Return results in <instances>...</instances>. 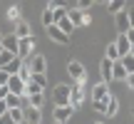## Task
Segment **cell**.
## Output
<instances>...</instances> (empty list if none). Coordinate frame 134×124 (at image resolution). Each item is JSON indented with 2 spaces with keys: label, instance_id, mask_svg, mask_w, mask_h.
I'll return each instance as SVG.
<instances>
[{
  "label": "cell",
  "instance_id": "2",
  "mask_svg": "<svg viewBox=\"0 0 134 124\" xmlns=\"http://www.w3.org/2000/svg\"><path fill=\"white\" fill-rule=\"evenodd\" d=\"M25 62H27L32 75H47V60H45V55H32V57H27Z\"/></svg>",
  "mask_w": 134,
  "mask_h": 124
},
{
  "label": "cell",
  "instance_id": "18",
  "mask_svg": "<svg viewBox=\"0 0 134 124\" xmlns=\"http://www.w3.org/2000/svg\"><path fill=\"white\" fill-rule=\"evenodd\" d=\"M67 18H70V22L75 25V27H80V25H82V18H85V10H80V8L67 10Z\"/></svg>",
  "mask_w": 134,
  "mask_h": 124
},
{
  "label": "cell",
  "instance_id": "17",
  "mask_svg": "<svg viewBox=\"0 0 134 124\" xmlns=\"http://www.w3.org/2000/svg\"><path fill=\"white\" fill-rule=\"evenodd\" d=\"M117 114H119V99L109 94V99H107V109H104V117H117Z\"/></svg>",
  "mask_w": 134,
  "mask_h": 124
},
{
  "label": "cell",
  "instance_id": "7",
  "mask_svg": "<svg viewBox=\"0 0 134 124\" xmlns=\"http://www.w3.org/2000/svg\"><path fill=\"white\" fill-rule=\"evenodd\" d=\"M67 75L72 80H80V77H87V70H85V65L80 60H70L67 62Z\"/></svg>",
  "mask_w": 134,
  "mask_h": 124
},
{
  "label": "cell",
  "instance_id": "15",
  "mask_svg": "<svg viewBox=\"0 0 134 124\" xmlns=\"http://www.w3.org/2000/svg\"><path fill=\"white\" fill-rule=\"evenodd\" d=\"M129 75V72L124 70V65H122V60H114L112 62V80H122L124 82V77Z\"/></svg>",
  "mask_w": 134,
  "mask_h": 124
},
{
  "label": "cell",
  "instance_id": "9",
  "mask_svg": "<svg viewBox=\"0 0 134 124\" xmlns=\"http://www.w3.org/2000/svg\"><path fill=\"white\" fill-rule=\"evenodd\" d=\"M114 25H117V30H119V35H124L127 30H132L129 18H127V10H119V13H114Z\"/></svg>",
  "mask_w": 134,
  "mask_h": 124
},
{
  "label": "cell",
  "instance_id": "16",
  "mask_svg": "<svg viewBox=\"0 0 134 124\" xmlns=\"http://www.w3.org/2000/svg\"><path fill=\"white\" fill-rule=\"evenodd\" d=\"M27 107H35V109H42L45 104V92H37V94H27Z\"/></svg>",
  "mask_w": 134,
  "mask_h": 124
},
{
  "label": "cell",
  "instance_id": "35",
  "mask_svg": "<svg viewBox=\"0 0 134 124\" xmlns=\"http://www.w3.org/2000/svg\"><path fill=\"white\" fill-rule=\"evenodd\" d=\"M0 124H15V122L10 119V114L5 112V114H0Z\"/></svg>",
  "mask_w": 134,
  "mask_h": 124
},
{
  "label": "cell",
  "instance_id": "20",
  "mask_svg": "<svg viewBox=\"0 0 134 124\" xmlns=\"http://www.w3.org/2000/svg\"><path fill=\"white\" fill-rule=\"evenodd\" d=\"M55 25H57V27L62 30L65 35H72V30H75V25L70 22V18H67V15H65V18H60V20H57V22H55Z\"/></svg>",
  "mask_w": 134,
  "mask_h": 124
},
{
  "label": "cell",
  "instance_id": "11",
  "mask_svg": "<svg viewBox=\"0 0 134 124\" xmlns=\"http://www.w3.org/2000/svg\"><path fill=\"white\" fill-rule=\"evenodd\" d=\"M70 104L75 107V109H80L82 104H85V87H72V92H70Z\"/></svg>",
  "mask_w": 134,
  "mask_h": 124
},
{
  "label": "cell",
  "instance_id": "41",
  "mask_svg": "<svg viewBox=\"0 0 134 124\" xmlns=\"http://www.w3.org/2000/svg\"><path fill=\"white\" fill-rule=\"evenodd\" d=\"M8 112V104H5V99H0V114H5Z\"/></svg>",
  "mask_w": 134,
  "mask_h": 124
},
{
  "label": "cell",
  "instance_id": "8",
  "mask_svg": "<svg viewBox=\"0 0 134 124\" xmlns=\"http://www.w3.org/2000/svg\"><path fill=\"white\" fill-rule=\"evenodd\" d=\"M47 35H50V40L57 42V45H67V42H70V35H65L57 25H50V27H47Z\"/></svg>",
  "mask_w": 134,
  "mask_h": 124
},
{
  "label": "cell",
  "instance_id": "32",
  "mask_svg": "<svg viewBox=\"0 0 134 124\" xmlns=\"http://www.w3.org/2000/svg\"><path fill=\"white\" fill-rule=\"evenodd\" d=\"M107 99H109V97H107ZM107 99H97V102H92V104H94V112L104 114V109H107Z\"/></svg>",
  "mask_w": 134,
  "mask_h": 124
},
{
  "label": "cell",
  "instance_id": "22",
  "mask_svg": "<svg viewBox=\"0 0 134 124\" xmlns=\"http://www.w3.org/2000/svg\"><path fill=\"white\" fill-rule=\"evenodd\" d=\"M42 25H45V27L55 25V8H45L42 10Z\"/></svg>",
  "mask_w": 134,
  "mask_h": 124
},
{
  "label": "cell",
  "instance_id": "6",
  "mask_svg": "<svg viewBox=\"0 0 134 124\" xmlns=\"http://www.w3.org/2000/svg\"><path fill=\"white\" fill-rule=\"evenodd\" d=\"M25 114H23V124H42V109H35V107H23Z\"/></svg>",
  "mask_w": 134,
  "mask_h": 124
},
{
  "label": "cell",
  "instance_id": "14",
  "mask_svg": "<svg viewBox=\"0 0 134 124\" xmlns=\"http://www.w3.org/2000/svg\"><path fill=\"white\" fill-rule=\"evenodd\" d=\"M99 75H102V82H112V60L102 57V62H99Z\"/></svg>",
  "mask_w": 134,
  "mask_h": 124
},
{
  "label": "cell",
  "instance_id": "1",
  "mask_svg": "<svg viewBox=\"0 0 134 124\" xmlns=\"http://www.w3.org/2000/svg\"><path fill=\"white\" fill-rule=\"evenodd\" d=\"M15 55H18L20 60H27V57H32V55H35V37H32V35L18 40V50H15Z\"/></svg>",
  "mask_w": 134,
  "mask_h": 124
},
{
  "label": "cell",
  "instance_id": "12",
  "mask_svg": "<svg viewBox=\"0 0 134 124\" xmlns=\"http://www.w3.org/2000/svg\"><path fill=\"white\" fill-rule=\"evenodd\" d=\"M13 35H15L18 40H23V37H30V35H32V27H30V22L20 18L18 22H15V32H13Z\"/></svg>",
  "mask_w": 134,
  "mask_h": 124
},
{
  "label": "cell",
  "instance_id": "33",
  "mask_svg": "<svg viewBox=\"0 0 134 124\" xmlns=\"http://www.w3.org/2000/svg\"><path fill=\"white\" fill-rule=\"evenodd\" d=\"M92 5H94V0H77V8L80 10H90Z\"/></svg>",
  "mask_w": 134,
  "mask_h": 124
},
{
  "label": "cell",
  "instance_id": "21",
  "mask_svg": "<svg viewBox=\"0 0 134 124\" xmlns=\"http://www.w3.org/2000/svg\"><path fill=\"white\" fill-rule=\"evenodd\" d=\"M15 57H18L15 52H10V50H3V52H0V70H5V67H8Z\"/></svg>",
  "mask_w": 134,
  "mask_h": 124
},
{
  "label": "cell",
  "instance_id": "31",
  "mask_svg": "<svg viewBox=\"0 0 134 124\" xmlns=\"http://www.w3.org/2000/svg\"><path fill=\"white\" fill-rule=\"evenodd\" d=\"M30 80H32L35 84H40V87H42V89H45V84H47V75H32V77H30Z\"/></svg>",
  "mask_w": 134,
  "mask_h": 124
},
{
  "label": "cell",
  "instance_id": "19",
  "mask_svg": "<svg viewBox=\"0 0 134 124\" xmlns=\"http://www.w3.org/2000/svg\"><path fill=\"white\" fill-rule=\"evenodd\" d=\"M3 50H10V52H15V50H18V37H15V35H3Z\"/></svg>",
  "mask_w": 134,
  "mask_h": 124
},
{
  "label": "cell",
  "instance_id": "46",
  "mask_svg": "<svg viewBox=\"0 0 134 124\" xmlns=\"http://www.w3.org/2000/svg\"><path fill=\"white\" fill-rule=\"evenodd\" d=\"M97 124H104V122H97Z\"/></svg>",
  "mask_w": 134,
  "mask_h": 124
},
{
  "label": "cell",
  "instance_id": "29",
  "mask_svg": "<svg viewBox=\"0 0 134 124\" xmlns=\"http://www.w3.org/2000/svg\"><path fill=\"white\" fill-rule=\"evenodd\" d=\"M122 65H124L127 72H134V55H124V57H119Z\"/></svg>",
  "mask_w": 134,
  "mask_h": 124
},
{
  "label": "cell",
  "instance_id": "4",
  "mask_svg": "<svg viewBox=\"0 0 134 124\" xmlns=\"http://www.w3.org/2000/svg\"><path fill=\"white\" fill-rule=\"evenodd\" d=\"M8 92H13V94H18V97H25V80L20 75H10V80H8Z\"/></svg>",
  "mask_w": 134,
  "mask_h": 124
},
{
  "label": "cell",
  "instance_id": "28",
  "mask_svg": "<svg viewBox=\"0 0 134 124\" xmlns=\"http://www.w3.org/2000/svg\"><path fill=\"white\" fill-rule=\"evenodd\" d=\"M20 67H23V60H20V57H15L8 67H5V72H8V75H18V70H20Z\"/></svg>",
  "mask_w": 134,
  "mask_h": 124
},
{
  "label": "cell",
  "instance_id": "26",
  "mask_svg": "<svg viewBox=\"0 0 134 124\" xmlns=\"http://www.w3.org/2000/svg\"><path fill=\"white\" fill-rule=\"evenodd\" d=\"M104 57H107V60H112V62H114V60H119V52H117V45H114V42H109V45H107Z\"/></svg>",
  "mask_w": 134,
  "mask_h": 124
},
{
  "label": "cell",
  "instance_id": "39",
  "mask_svg": "<svg viewBox=\"0 0 134 124\" xmlns=\"http://www.w3.org/2000/svg\"><path fill=\"white\" fill-rule=\"evenodd\" d=\"M127 18H129V25L134 27V10H127Z\"/></svg>",
  "mask_w": 134,
  "mask_h": 124
},
{
  "label": "cell",
  "instance_id": "42",
  "mask_svg": "<svg viewBox=\"0 0 134 124\" xmlns=\"http://www.w3.org/2000/svg\"><path fill=\"white\" fill-rule=\"evenodd\" d=\"M129 55H134V42H132V50H129Z\"/></svg>",
  "mask_w": 134,
  "mask_h": 124
},
{
  "label": "cell",
  "instance_id": "23",
  "mask_svg": "<svg viewBox=\"0 0 134 124\" xmlns=\"http://www.w3.org/2000/svg\"><path fill=\"white\" fill-rule=\"evenodd\" d=\"M5 104H8V109H13V107H23V97H18V94H13V92H8Z\"/></svg>",
  "mask_w": 134,
  "mask_h": 124
},
{
  "label": "cell",
  "instance_id": "38",
  "mask_svg": "<svg viewBox=\"0 0 134 124\" xmlns=\"http://www.w3.org/2000/svg\"><path fill=\"white\" fill-rule=\"evenodd\" d=\"M5 97H8V87L0 84V99H5Z\"/></svg>",
  "mask_w": 134,
  "mask_h": 124
},
{
  "label": "cell",
  "instance_id": "13",
  "mask_svg": "<svg viewBox=\"0 0 134 124\" xmlns=\"http://www.w3.org/2000/svg\"><path fill=\"white\" fill-rule=\"evenodd\" d=\"M114 45H117V52H119V57L129 55V50H132V42L127 40V35H119V37L114 40Z\"/></svg>",
  "mask_w": 134,
  "mask_h": 124
},
{
  "label": "cell",
  "instance_id": "34",
  "mask_svg": "<svg viewBox=\"0 0 134 124\" xmlns=\"http://www.w3.org/2000/svg\"><path fill=\"white\" fill-rule=\"evenodd\" d=\"M124 84L129 87V89H134V72H129V75L124 77Z\"/></svg>",
  "mask_w": 134,
  "mask_h": 124
},
{
  "label": "cell",
  "instance_id": "43",
  "mask_svg": "<svg viewBox=\"0 0 134 124\" xmlns=\"http://www.w3.org/2000/svg\"><path fill=\"white\" fill-rule=\"evenodd\" d=\"M94 3H104V0H94Z\"/></svg>",
  "mask_w": 134,
  "mask_h": 124
},
{
  "label": "cell",
  "instance_id": "45",
  "mask_svg": "<svg viewBox=\"0 0 134 124\" xmlns=\"http://www.w3.org/2000/svg\"><path fill=\"white\" fill-rule=\"evenodd\" d=\"M0 52H3V45H0Z\"/></svg>",
  "mask_w": 134,
  "mask_h": 124
},
{
  "label": "cell",
  "instance_id": "10",
  "mask_svg": "<svg viewBox=\"0 0 134 124\" xmlns=\"http://www.w3.org/2000/svg\"><path fill=\"white\" fill-rule=\"evenodd\" d=\"M112 92H109V82H99V84H94L92 87V102H97V99H107Z\"/></svg>",
  "mask_w": 134,
  "mask_h": 124
},
{
  "label": "cell",
  "instance_id": "27",
  "mask_svg": "<svg viewBox=\"0 0 134 124\" xmlns=\"http://www.w3.org/2000/svg\"><path fill=\"white\" fill-rule=\"evenodd\" d=\"M37 92H45V89H42L40 84H35L32 80H30V82H25V97H27V94H37Z\"/></svg>",
  "mask_w": 134,
  "mask_h": 124
},
{
  "label": "cell",
  "instance_id": "48",
  "mask_svg": "<svg viewBox=\"0 0 134 124\" xmlns=\"http://www.w3.org/2000/svg\"><path fill=\"white\" fill-rule=\"evenodd\" d=\"M55 124H57V122H55Z\"/></svg>",
  "mask_w": 134,
  "mask_h": 124
},
{
  "label": "cell",
  "instance_id": "47",
  "mask_svg": "<svg viewBox=\"0 0 134 124\" xmlns=\"http://www.w3.org/2000/svg\"><path fill=\"white\" fill-rule=\"evenodd\" d=\"M104 3H109V0H104Z\"/></svg>",
  "mask_w": 134,
  "mask_h": 124
},
{
  "label": "cell",
  "instance_id": "36",
  "mask_svg": "<svg viewBox=\"0 0 134 124\" xmlns=\"http://www.w3.org/2000/svg\"><path fill=\"white\" fill-rule=\"evenodd\" d=\"M8 80H10V75L5 70H0V84H8Z\"/></svg>",
  "mask_w": 134,
  "mask_h": 124
},
{
  "label": "cell",
  "instance_id": "25",
  "mask_svg": "<svg viewBox=\"0 0 134 124\" xmlns=\"http://www.w3.org/2000/svg\"><path fill=\"white\" fill-rule=\"evenodd\" d=\"M107 8H109L112 13H119V10H127V0H109V3H107Z\"/></svg>",
  "mask_w": 134,
  "mask_h": 124
},
{
  "label": "cell",
  "instance_id": "30",
  "mask_svg": "<svg viewBox=\"0 0 134 124\" xmlns=\"http://www.w3.org/2000/svg\"><path fill=\"white\" fill-rule=\"evenodd\" d=\"M8 20H13V22H18L20 20V8L18 5H13V8H8V15H5Z\"/></svg>",
  "mask_w": 134,
  "mask_h": 124
},
{
  "label": "cell",
  "instance_id": "37",
  "mask_svg": "<svg viewBox=\"0 0 134 124\" xmlns=\"http://www.w3.org/2000/svg\"><path fill=\"white\" fill-rule=\"evenodd\" d=\"M55 8H67V0H50Z\"/></svg>",
  "mask_w": 134,
  "mask_h": 124
},
{
  "label": "cell",
  "instance_id": "40",
  "mask_svg": "<svg viewBox=\"0 0 134 124\" xmlns=\"http://www.w3.org/2000/svg\"><path fill=\"white\" fill-rule=\"evenodd\" d=\"M124 35H127V40H129V42H134V27H132V30H127Z\"/></svg>",
  "mask_w": 134,
  "mask_h": 124
},
{
  "label": "cell",
  "instance_id": "44",
  "mask_svg": "<svg viewBox=\"0 0 134 124\" xmlns=\"http://www.w3.org/2000/svg\"><path fill=\"white\" fill-rule=\"evenodd\" d=\"M0 42H3V32H0Z\"/></svg>",
  "mask_w": 134,
  "mask_h": 124
},
{
  "label": "cell",
  "instance_id": "3",
  "mask_svg": "<svg viewBox=\"0 0 134 124\" xmlns=\"http://www.w3.org/2000/svg\"><path fill=\"white\" fill-rule=\"evenodd\" d=\"M70 92H72L70 84H57V87H55V89H52V102H55V107L70 104Z\"/></svg>",
  "mask_w": 134,
  "mask_h": 124
},
{
  "label": "cell",
  "instance_id": "24",
  "mask_svg": "<svg viewBox=\"0 0 134 124\" xmlns=\"http://www.w3.org/2000/svg\"><path fill=\"white\" fill-rule=\"evenodd\" d=\"M8 114H10V119H13L15 124H20V122H23L25 109H23V107H13V109H8Z\"/></svg>",
  "mask_w": 134,
  "mask_h": 124
},
{
  "label": "cell",
  "instance_id": "5",
  "mask_svg": "<svg viewBox=\"0 0 134 124\" xmlns=\"http://www.w3.org/2000/svg\"><path fill=\"white\" fill-rule=\"evenodd\" d=\"M72 114H75V107H72V104L55 107V112H52V117H55V122H57V124H65V122H70V119H72Z\"/></svg>",
  "mask_w": 134,
  "mask_h": 124
}]
</instances>
